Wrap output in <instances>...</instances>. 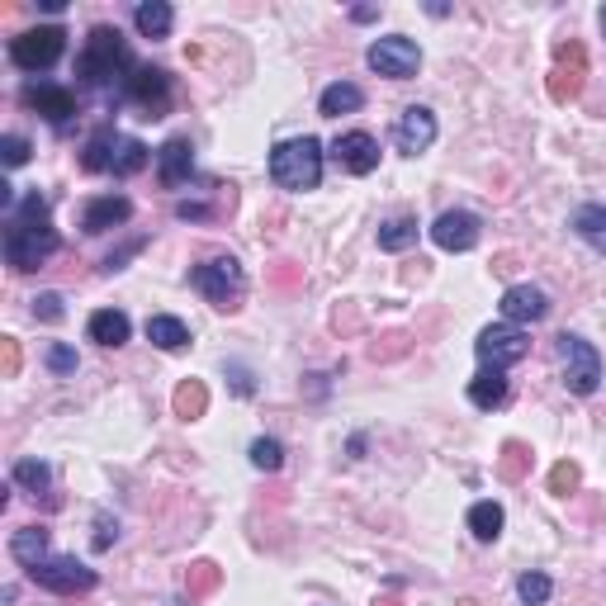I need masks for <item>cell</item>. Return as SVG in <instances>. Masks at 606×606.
Returning a JSON list of instances; mask_svg holds the SVG:
<instances>
[{
    "label": "cell",
    "instance_id": "obj_22",
    "mask_svg": "<svg viewBox=\"0 0 606 606\" xmlns=\"http://www.w3.org/2000/svg\"><path fill=\"white\" fill-rule=\"evenodd\" d=\"M10 554H15V564H24V569L43 564V559H48V531H43V526H19V531L10 535Z\"/></svg>",
    "mask_w": 606,
    "mask_h": 606
},
{
    "label": "cell",
    "instance_id": "obj_41",
    "mask_svg": "<svg viewBox=\"0 0 606 606\" xmlns=\"http://www.w3.org/2000/svg\"><path fill=\"white\" fill-rule=\"evenodd\" d=\"M228 375H232V389L242 393V398H251V393H256V384H251V375L242 370V365H228Z\"/></svg>",
    "mask_w": 606,
    "mask_h": 606
},
{
    "label": "cell",
    "instance_id": "obj_28",
    "mask_svg": "<svg viewBox=\"0 0 606 606\" xmlns=\"http://www.w3.org/2000/svg\"><path fill=\"white\" fill-rule=\"evenodd\" d=\"M469 531H474V540L493 545V540L502 535V507L498 502H474V507H469Z\"/></svg>",
    "mask_w": 606,
    "mask_h": 606
},
{
    "label": "cell",
    "instance_id": "obj_18",
    "mask_svg": "<svg viewBox=\"0 0 606 606\" xmlns=\"http://www.w3.org/2000/svg\"><path fill=\"white\" fill-rule=\"evenodd\" d=\"M157 176L166 190H176V185H185V180L195 176V147H190V138H171V143L157 152Z\"/></svg>",
    "mask_w": 606,
    "mask_h": 606
},
{
    "label": "cell",
    "instance_id": "obj_35",
    "mask_svg": "<svg viewBox=\"0 0 606 606\" xmlns=\"http://www.w3.org/2000/svg\"><path fill=\"white\" fill-rule=\"evenodd\" d=\"M550 592H554V583L545 578V573H521L517 578V597L526 606H545L550 602Z\"/></svg>",
    "mask_w": 606,
    "mask_h": 606
},
{
    "label": "cell",
    "instance_id": "obj_40",
    "mask_svg": "<svg viewBox=\"0 0 606 606\" xmlns=\"http://www.w3.org/2000/svg\"><path fill=\"white\" fill-rule=\"evenodd\" d=\"M5 166H24L29 161V138H19V133H5Z\"/></svg>",
    "mask_w": 606,
    "mask_h": 606
},
{
    "label": "cell",
    "instance_id": "obj_27",
    "mask_svg": "<svg viewBox=\"0 0 606 606\" xmlns=\"http://www.w3.org/2000/svg\"><path fill=\"white\" fill-rule=\"evenodd\" d=\"M147 157H152V152H147L138 138H114V157H109V171H114V176H138V171L147 166Z\"/></svg>",
    "mask_w": 606,
    "mask_h": 606
},
{
    "label": "cell",
    "instance_id": "obj_10",
    "mask_svg": "<svg viewBox=\"0 0 606 606\" xmlns=\"http://www.w3.org/2000/svg\"><path fill=\"white\" fill-rule=\"evenodd\" d=\"M583 81H588V48H583L578 38H569V43H559V48H554L550 100H559V105H569V100H578V90H583Z\"/></svg>",
    "mask_w": 606,
    "mask_h": 606
},
{
    "label": "cell",
    "instance_id": "obj_43",
    "mask_svg": "<svg viewBox=\"0 0 606 606\" xmlns=\"http://www.w3.org/2000/svg\"><path fill=\"white\" fill-rule=\"evenodd\" d=\"M351 19H356V24H370V19H379V10H375V5H356Z\"/></svg>",
    "mask_w": 606,
    "mask_h": 606
},
{
    "label": "cell",
    "instance_id": "obj_9",
    "mask_svg": "<svg viewBox=\"0 0 606 606\" xmlns=\"http://www.w3.org/2000/svg\"><path fill=\"white\" fill-rule=\"evenodd\" d=\"M365 62H370V72L389 76V81H408V76H417V67H422V48L403 34H389V38H375V43H370Z\"/></svg>",
    "mask_w": 606,
    "mask_h": 606
},
{
    "label": "cell",
    "instance_id": "obj_44",
    "mask_svg": "<svg viewBox=\"0 0 606 606\" xmlns=\"http://www.w3.org/2000/svg\"><path fill=\"white\" fill-rule=\"evenodd\" d=\"M460 606H479V602H460Z\"/></svg>",
    "mask_w": 606,
    "mask_h": 606
},
{
    "label": "cell",
    "instance_id": "obj_34",
    "mask_svg": "<svg viewBox=\"0 0 606 606\" xmlns=\"http://www.w3.org/2000/svg\"><path fill=\"white\" fill-rule=\"evenodd\" d=\"M218 583H223V569H218V564H209V559H204V564H190V573H185V588H190V597H209Z\"/></svg>",
    "mask_w": 606,
    "mask_h": 606
},
{
    "label": "cell",
    "instance_id": "obj_15",
    "mask_svg": "<svg viewBox=\"0 0 606 606\" xmlns=\"http://www.w3.org/2000/svg\"><path fill=\"white\" fill-rule=\"evenodd\" d=\"M550 313V299H545V289L535 285H512L502 294V322H512V327H526V322H540Z\"/></svg>",
    "mask_w": 606,
    "mask_h": 606
},
{
    "label": "cell",
    "instance_id": "obj_21",
    "mask_svg": "<svg viewBox=\"0 0 606 606\" xmlns=\"http://www.w3.org/2000/svg\"><path fill=\"white\" fill-rule=\"evenodd\" d=\"M469 403L483 412H493L507 403V375L502 370H479V375L469 379Z\"/></svg>",
    "mask_w": 606,
    "mask_h": 606
},
{
    "label": "cell",
    "instance_id": "obj_14",
    "mask_svg": "<svg viewBox=\"0 0 606 606\" xmlns=\"http://www.w3.org/2000/svg\"><path fill=\"white\" fill-rule=\"evenodd\" d=\"M332 161H337L341 171H351V176H370L379 166V143L370 133H341L337 143H332Z\"/></svg>",
    "mask_w": 606,
    "mask_h": 606
},
{
    "label": "cell",
    "instance_id": "obj_4",
    "mask_svg": "<svg viewBox=\"0 0 606 606\" xmlns=\"http://www.w3.org/2000/svg\"><path fill=\"white\" fill-rule=\"evenodd\" d=\"M190 285L214 303V308L232 313V308L242 303L247 275H242V266H237V256H209V261H199V266L190 270Z\"/></svg>",
    "mask_w": 606,
    "mask_h": 606
},
{
    "label": "cell",
    "instance_id": "obj_6",
    "mask_svg": "<svg viewBox=\"0 0 606 606\" xmlns=\"http://www.w3.org/2000/svg\"><path fill=\"white\" fill-rule=\"evenodd\" d=\"M67 48V29L62 24H43V29H24L19 38H10V62L19 72H48Z\"/></svg>",
    "mask_w": 606,
    "mask_h": 606
},
{
    "label": "cell",
    "instance_id": "obj_12",
    "mask_svg": "<svg viewBox=\"0 0 606 606\" xmlns=\"http://www.w3.org/2000/svg\"><path fill=\"white\" fill-rule=\"evenodd\" d=\"M393 143H398L403 157H422V152L436 143V114L422 109V105L403 109V119H398V128H393Z\"/></svg>",
    "mask_w": 606,
    "mask_h": 606
},
{
    "label": "cell",
    "instance_id": "obj_33",
    "mask_svg": "<svg viewBox=\"0 0 606 606\" xmlns=\"http://www.w3.org/2000/svg\"><path fill=\"white\" fill-rule=\"evenodd\" d=\"M251 464H256L261 474H280V464H285V446H280L275 436H256V441H251Z\"/></svg>",
    "mask_w": 606,
    "mask_h": 606
},
{
    "label": "cell",
    "instance_id": "obj_19",
    "mask_svg": "<svg viewBox=\"0 0 606 606\" xmlns=\"http://www.w3.org/2000/svg\"><path fill=\"white\" fill-rule=\"evenodd\" d=\"M90 341H100V346H124L128 337H133V322H128V313H119V308H100V313H90Z\"/></svg>",
    "mask_w": 606,
    "mask_h": 606
},
{
    "label": "cell",
    "instance_id": "obj_1",
    "mask_svg": "<svg viewBox=\"0 0 606 606\" xmlns=\"http://www.w3.org/2000/svg\"><path fill=\"white\" fill-rule=\"evenodd\" d=\"M57 247L62 242H57L53 223H48V199L38 190L24 195L10 209V228H5V261H10V270H38Z\"/></svg>",
    "mask_w": 606,
    "mask_h": 606
},
{
    "label": "cell",
    "instance_id": "obj_11",
    "mask_svg": "<svg viewBox=\"0 0 606 606\" xmlns=\"http://www.w3.org/2000/svg\"><path fill=\"white\" fill-rule=\"evenodd\" d=\"M124 100L147 109V119H161V109L171 105V76L161 67H133L124 76Z\"/></svg>",
    "mask_w": 606,
    "mask_h": 606
},
{
    "label": "cell",
    "instance_id": "obj_30",
    "mask_svg": "<svg viewBox=\"0 0 606 606\" xmlns=\"http://www.w3.org/2000/svg\"><path fill=\"white\" fill-rule=\"evenodd\" d=\"M526 469H531V446L507 441V446H502V455H498V479L521 483V479H526Z\"/></svg>",
    "mask_w": 606,
    "mask_h": 606
},
{
    "label": "cell",
    "instance_id": "obj_46",
    "mask_svg": "<svg viewBox=\"0 0 606 606\" xmlns=\"http://www.w3.org/2000/svg\"><path fill=\"white\" fill-rule=\"evenodd\" d=\"M379 606H393V602H379Z\"/></svg>",
    "mask_w": 606,
    "mask_h": 606
},
{
    "label": "cell",
    "instance_id": "obj_29",
    "mask_svg": "<svg viewBox=\"0 0 606 606\" xmlns=\"http://www.w3.org/2000/svg\"><path fill=\"white\" fill-rule=\"evenodd\" d=\"M408 247H417V218L379 223V251H408Z\"/></svg>",
    "mask_w": 606,
    "mask_h": 606
},
{
    "label": "cell",
    "instance_id": "obj_7",
    "mask_svg": "<svg viewBox=\"0 0 606 606\" xmlns=\"http://www.w3.org/2000/svg\"><path fill=\"white\" fill-rule=\"evenodd\" d=\"M29 578H34L38 588L57 592V597H76V592H90V588H95V569H86L76 554H57V559H43V564H34V569H29Z\"/></svg>",
    "mask_w": 606,
    "mask_h": 606
},
{
    "label": "cell",
    "instance_id": "obj_37",
    "mask_svg": "<svg viewBox=\"0 0 606 606\" xmlns=\"http://www.w3.org/2000/svg\"><path fill=\"white\" fill-rule=\"evenodd\" d=\"M48 370H53V375H76V351L67 341H53V346H48Z\"/></svg>",
    "mask_w": 606,
    "mask_h": 606
},
{
    "label": "cell",
    "instance_id": "obj_17",
    "mask_svg": "<svg viewBox=\"0 0 606 606\" xmlns=\"http://www.w3.org/2000/svg\"><path fill=\"white\" fill-rule=\"evenodd\" d=\"M24 105L38 109L48 124H67L76 114V95L67 86H48V81H38V86L24 90Z\"/></svg>",
    "mask_w": 606,
    "mask_h": 606
},
{
    "label": "cell",
    "instance_id": "obj_20",
    "mask_svg": "<svg viewBox=\"0 0 606 606\" xmlns=\"http://www.w3.org/2000/svg\"><path fill=\"white\" fill-rule=\"evenodd\" d=\"M147 341L157 346V351H185L190 346V327L171 313H152L147 318Z\"/></svg>",
    "mask_w": 606,
    "mask_h": 606
},
{
    "label": "cell",
    "instance_id": "obj_39",
    "mask_svg": "<svg viewBox=\"0 0 606 606\" xmlns=\"http://www.w3.org/2000/svg\"><path fill=\"white\" fill-rule=\"evenodd\" d=\"M0 375L5 379L19 375V341L15 337H0Z\"/></svg>",
    "mask_w": 606,
    "mask_h": 606
},
{
    "label": "cell",
    "instance_id": "obj_45",
    "mask_svg": "<svg viewBox=\"0 0 606 606\" xmlns=\"http://www.w3.org/2000/svg\"><path fill=\"white\" fill-rule=\"evenodd\" d=\"M602 29H606V10H602Z\"/></svg>",
    "mask_w": 606,
    "mask_h": 606
},
{
    "label": "cell",
    "instance_id": "obj_8",
    "mask_svg": "<svg viewBox=\"0 0 606 606\" xmlns=\"http://www.w3.org/2000/svg\"><path fill=\"white\" fill-rule=\"evenodd\" d=\"M474 351H479L483 370H507V365L526 360L531 341H526V332H521V327H512V322H493V327H483V332H479Z\"/></svg>",
    "mask_w": 606,
    "mask_h": 606
},
{
    "label": "cell",
    "instance_id": "obj_16",
    "mask_svg": "<svg viewBox=\"0 0 606 606\" xmlns=\"http://www.w3.org/2000/svg\"><path fill=\"white\" fill-rule=\"evenodd\" d=\"M128 218H133V204H128L124 195H100L81 209V228H86L90 237H100V232H109V228H124Z\"/></svg>",
    "mask_w": 606,
    "mask_h": 606
},
{
    "label": "cell",
    "instance_id": "obj_3",
    "mask_svg": "<svg viewBox=\"0 0 606 606\" xmlns=\"http://www.w3.org/2000/svg\"><path fill=\"white\" fill-rule=\"evenodd\" d=\"M270 180L280 185V190H318L322 180V143L318 138H289L270 152Z\"/></svg>",
    "mask_w": 606,
    "mask_h": 606
},
{
    "label": "cell",
    "instance_id": "obj_23",
    "mask_svg": "<svg viewBox=\"0 0 606 606\" xmlns=\"http://www.w3.org/2000/svg\"><path fill=\"white\" fill-rule=\"evenodd\" d=\"M133 24H138V34L143 38H171L176 10H171L166 0H143V5L133 10Z\"/></svg>",
    "mask_w": 606,
    "mask_h": 606
},
{
    "label": "cell",
    "instance_id": "obj_25",
    "mask_svg": "<svg viewBox=\"0 0 606 606\" xmlns=\"http://www.w3.org/2000/svg\"><path fill=\"white\" fill-rule=\"evenodd\" d=\"M573 232H578L592 251L606 256V204H583V209L573 214Z\"/></svg>",
    "mask_w": 606,
    "mask_h": 606
},
{
    "label": "cell",
    "instance_id": "obj_36",
    "mask_svg": "<svg viewBox=\"0 0 606 606\" xmlns=\"http://www.w3.org/2000/svg\"><path fill=\"white\" fill-rule=\"evenodd\" d=\"M578 483H583V469H578L573 460H559V464L550 469V493H559V498H569Z\"/></svg>",
    "mask_w": 606,
    "mask_h": 606
},
{
    "label": "cell",
    "instance_id": "obj_13",
    "mask_svg": "<svg viewBox=\"0 0 606 606\" xmlns=\"http://www.w3.org/2000/svg\"><path fill=\"white\" fill-rule=\"evenodd\" d=\"M431 242L441 251H469L479 242V214H469V209H446V214L431 223Z\"/></svg>",
    "mask_w": 606,
    "mask_h": 606
},
{
    "label": "cell",
    "instance_id": "obj_32",
    "mask_svg": "<svg viewBox=\"0 0 606 606\" xmlns=\"http://www.w3.org/2000/svg\"><path fill=\"white\" fill-rule=\"evenodd\" d=\"M15 483L29 488V493H48L53 488V469L43 460H15Z\"/></svg>",
    "mask_w": 606,
    "mask_h": 606
},
{
    "label": "cell",
    "instance_id": "obj_24",
    "mask_svg": "<svg viewBox=\"0 0 606 606\" xmlns=\"http://www.w3.org/2000/svg\"><path fill=\"white\" fill-rule=\"evenodd\" d=\"M365 105V90L351 86V81H332V86L322 90L318 109L327 114V119H341V114H356V109Z\"/></svg>",
    "mask_w": 606,
    "mask_h": 606
},
{
    "label": "cell",
    "instance_id": "obj_31",
    "mask_svg": "<svg viewBox=\"0 0 606 606\" xmlns=\"http://www.w3.org/2000/svg\"><path fill=\"white\" fill-rule=\"evenodd\" d=\"M114 138H119L114 128H100V133H95V138L86 143V152H81V166H86V171H95V176H100V171H109V157H114Z\"/></svg>",
    "mask_w": 606,
    "mask_h": 606
},
{
    "label": "cell",
    "instance_id": "obj_38",
    "mask_svg": "<svg viewBox=\"0 0 606 606\" xmlns=\"http://www.w3.org/2000/svg\"><path fill=\"white\" fill-rule=\"evenodd\" d=\"M62 313H67V308H62V294H38L34 299V318L38 322H62Z\"/></svg>",
    "mask_w": 606,
    "mask_h": 606
},
{
    "label": "cell",
    "instance_id": "obj_5",
    "mask_svg": "<svg viewBox=\"0 0 606 606\" xmlns=\"http://www.w3.org/2000/svg\"><path fill=\"white\" fill-rule=\"evenodd\" d=\"M554 351H559V370H564L569 393L592 398L597 384H602V356H597V346L583 337H573V332H564V337L554 341Z\"/></svg>",
    "mask_w": 606,
    "mask_h": 606
},
{
    "label": "cell",
    "instance_id": "obj_42",
    "mask_svg": "<svg viewBox=\"0 0 606 606\" xmlns=\"http://www.w3.org/2000/svg\"><path fill=\"white\" fill-rule=\"evenodd\" d=\"M176 218H185V223H190V218H209V209H204V204H176Z\"/></svg>",
    "mask_w": 606,
    "mask_h": 606
},
{
    "label": "cell",
    "instance_id": "obj_2",
    "mask_svg": "<svg viewBox=\"0 0 606 606\" xmlns=\"http://www.w3.org/2000/svg\"><path fill=\"white\" fill-rule=\"evenodd\" d=\"M119 72H133V57H128V43L119 29H109V24H95L86 38V48L76 57V76L86 81V86H109Z\"/></svg>",
    "mask_w": 606,
    "mask_h": 606
},
{
    "label": "cell",
    "instance_id": "obj_26",
    "mask_svg": "<svg viewBox=\"0 0 606 606\" xmlns=\"http://www.w3.org/2000/svg\"><path fill=\"white\" fill-rule=\"evenodd\" d=\"M171 408H176L180 422H199V417L209 412V389H204L199 379H185V384L171 393Z\"/></svg>",
    "mask_w": 606,
    "mask_h": 606
}]
</instances>
